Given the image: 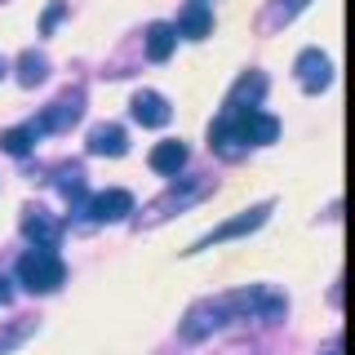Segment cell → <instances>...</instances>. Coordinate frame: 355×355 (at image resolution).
I'll use <instances>...</instances> for the list:
<instances>
[{
    "instance_id": "obj_4",
    "label": "cell",
    "mask_w": 355,
    "mask_h": 355,
    "mask_svg": "<svg viewBox=\"0 0 355 355\" xmlns=\"http://www.w3.org/2000/svg\"><path fill=\"white\" fill-rule=\"evenodd\" d=\"M266 214H271V205H253V209H244V214H236L231 222H222V227H214L209 236H200L187 253H196V249H214V244H222V240H236V236H244V231H258L262 222H266Z\"/></svg>"
},
{
    "instance_id": "obj_1",
    "label": "cell",
    "mask_w": 355,
    "mask_h": 355,
    "mask_svg": "<svg viewBox=\"0 0 355 355\" xmlns=\"http://www.w3.org/2000/svg\"><path fill=\"white\" fill-rule=\"evenodd\" d=\"M275 138H280V120L258 107H222L209 129V147H218L222 155H236L240 147H266Z\"/></svg>"
},
{
    "instance_id": "obj_2",
    "label": "cell",
    "mask_w": 355,
    "mask_h": 355,
    "mask_svg": "<svg viewBox=\"0 0 355 355\" xmlns=\"http://www.w3.org/2000/svg\"><path fill=\"white\" fill-rule=\"evenodd\" d=\"M253 297L258 293H222V297H209V302H196L187 311V320H182V338L196 342V338H205V333L222 329L227 320H236V311L253 306Z\"/></svg>"
},
{
    "instance_id": "obj_11",
    "label": "cell",
    "mask_w": 355,
    "mask_h": 355,
    "mask_svg": "<svg viewBox=\"0 0 355 355\" xmlns=\"http://www.w3.org/2000/svg\"><path fill=\"white\" fill-rule=\"evenodd\" d=\"M22 236L44 244V249H53V244H58V222L49 214H40V209H27V214H22Z\"/></svg>"
},
{
    "instance_id": "obj_6",
    "label": "cell",
    "mask_w": 355,
    "mask_h": 355,
    "mask_svg": "<svg viewBox=\"0 0 355 355\" xmlns=\"http://www.w3.org/2000/svg\"><path fill=\"white\" fill-rule=\"evenodd\" d=\"M80 94H67V98H58V103H49L40 111V120H36V129L40 133H62V129H71L76 120H80Z\"/></svg>"
},
{
    "instance_id": "obj_15",
    "label": "cell",
    "mask_w": 355,
    "mask_h": 355,
    "mask_svg": "<svg viewBox=\"0 0 355 355\" xmlns=\"http://www.w3.org/2000/svg\"><path fill=\"white\" fill-rule=\"evenodd\" d=\"M36 138H40V129H36V120H31V125H18V129H5V133H0V147H5L9 155H27Z\"/></svg>"
},
{
    "instance_id": "obj_12",
    "label": "cell",
    "mask_w": 355,
    "mask_h": 355,
    "mask_svg": "<svg viewBox=\"0 0 355 355\" xmlns=\"http://www.w3.org/2000/svg\"><path fill=\"white\" fill-rule=\"evenodd\" d=\"M266 94V76L262 71H244L236 89L227 94V107H258V98Z\"/></svg>"
},
{
    "instance_id": "obj_20",
    "label": "cell",
    "mask_w": 355,
    "mask_h": 355,
    "mask_svg": "<svg viewBox=\"0 0 355 355\" xmlns=\"http://www.w3.org/2000/svg\"><path fill=\"white\" fill-rule=\"evenodd\" d=\"M5 71H9V62H5V58H0V76H5Z\"/></svg>"
},
{
    "instance_id": "obj_17",
    "label": "cell",
    "mask_w": 355,
    "mask_h": 355,
    "mask_svg": "<svg viewBox=\"0 0 355 355\" xmlns=\"http://www.w3.org/2000/svg\"><path fill=\"white\" fill-rule=\"evenodd\" d=\"M27 333H31V324H18L14 333H0V351H9L14 342H22V338H27Z\"/></svg>"
},
{
    "instance_id": "obj_21",
    "label": "cell",
    "mask_w": 355,
    "mask_h": 355,
    "mask_svg": "<svg viewBox=\"0 0 355 355\" xmlns=\"http://www.w3.org/2000/svg\"><path fill=\"white\" fill-rule=\"evenodd\" d=\"M329 355H338V351H329Z\"/></svg>"
},
{
    "instance_id": "obj_18",
    "label": "cell",
    "mask_w": 355,
    "mask_h": 355,
    "mask_svg": "<svg viewBox=\"0 0 355 355\" xmlns=\"http://www.w3.org/2000/svg\"><path fill=\"white\" fill-rule=\"evenodd\" d=\"M62 9H67V5H62V0H53V5H49V9H44V22H40V31H53V22H58V18H62Z\"/></svg>"
},
{
    "instance_id": "obj_8",
    "label": "cell",
    "mask_w": 355,
    "mask_h": 355,
    "mask_svg": "<svg viewBox=\"0 0 355 355\" xmlns=\"http://www.w3.org/2000/svg\"><path fill=\"white\" fill-rule=\"evenodd\" d=\"M89 214H94L98 222H120L133 214V196L120 191V187H111V191H98L94 200H89Z\"/></svg>"
},
{
    "instance_id": "obj_10",
    "label": "cell",
    "mask_w": 355,
    "mask_h": 355,
    "mask_svg": "<svg viewBox=\"0 0 355 355\" xmlns=\"http://www.w3.org/2000/svg\"><path fill=\"white\" fill-rule=\"evenodd\" d=\"M89 151L94 155H125L129 151V133L120 125H94L89 129Z\"/></svg>"
},
{
    "instance_id": "obj_7",
    "label": "cell",
    "mask_w": 355,
    "mask_h": 355,
    "mask_svg": "<svg viewBox=\"0 0 355 355\" xmlns=\"http://www.w3.org/2000/svg\"><path fill=\"white\" fill-rule=\"evenodd\" d=\"M129 111H133V120H138V125H147V129L169 125V116H173L169 103H164L155 89H138V94H133V103H129Z\"/></svg>"
},
{
    "instance_id": "obj_16",
    "label": "cell",
    "mask_w": 355,
    "mask_h": 355,
    "mask_svg": "<svg viewBox=\"0 0 355 355\" xmlns=\"http://www.w3.org/2000/svg\"><path fill=\"white\" fill-rule=\"evenodd\" d=\"M44 76H49V58H44V53H36V49H27V53L18 58V80L31 89V85H40Z\"/></svg>"
},
{
    "instance_id": "obj_14",
    "label": "cell",
    "mask_w": 355,
    "mask_h": 355,
    "mask_svg": "<svg viewBox=\"0 0 355 355\" xmlns=\"http://www.w3.org/2000/svg\"><path fill=\"white\" fill-rule=\"evenodd\" d=\"M173 44H178L173 22H151V27H147V58L151 62H164L173 53Z\"/></svg>"
},
{
    "instance_id": "obj_3",
    "label": "cell",
    "mask_w": 355,
    "mask_h": 355,
    "mask_svg": "<svg viewBox=\"0 0 355 355\" xmlns=\"http://www.w3.org/2000/svg\"><path fill=\"white\" fill-rule=\"evenodd\" d=\"M18 280L31 288V293H53L62 280H67V266L53 249H44V244H36V249H27L18 258Z\"/></svg>"
},
{
    "instance_id": "obj_19",
    "label": "cell",
    "mask_w": 355,
    "mask_h": 355,
    "mask_svg": "<svg viewBox=\"0 0 355 355\" xmlns=\"http://www.w3.org/2000/svg\"><path fill=\"white\" fill-rule=\"evenodd\" d=\"M9 297H14V288H9V280H5V275H0V306H5Z\"/></svg>"
},
{
    "instance_id": "obj_9",
    "label": "cell",
    "mask_w": 355,
    "mask_h": 355,
    "mask_svg": "<svg viewBox=\"0 0 355 355\" xmlns=\"http://www.w3.org/2000/svg\"><path fill=\"white\" fill-rule=\"evenodd\" d=\"M178 36H187V40H205L209 31H214V9L205 5V0H191V5L178 14Z\"/></svg>"
},
{
    "instance_id": "obj_5",
    "label": "cell",
    "mask_w": 355,
    "mask_h": 355,
    "mask_svg": "<svg viewBox=\"0 0 355 355\" xmlns=\"http://www.w3.org/2000/svg\"><path fill=\"white\" fill-rule=\"evenodd\" d=\"M329 76H333L329 53H320V49H302V53H297V85H302L306 94H320V89L329 85Z\"/></svg>"
},
{
    "instance_id": "obj_13",
    "label": "cell",
    "mask_w": 355,
    "mask_h": 355,
    "mask_svg": "<svg viewBox=\"0 0 355 355\" xmlns=\"http://www.w3.org/2000/svg\"><path fill=\"white\" fill-rule=\"evenodd\" d=\"M147 160H151V169H155V173H178V169L187 164V147H182L178 138H169V142H155Z\"/></svg>"
}]
</instances>
